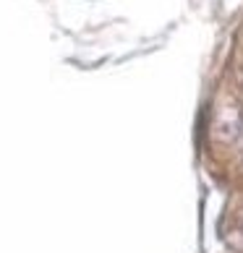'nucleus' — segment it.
Segmentation results:
<instances>
[{
    "instance_id": "nucleus-1",
    "label": "nucleus",
    "mask_w": 243,
    "mask_h": 253,
    "mask_svg": "<svg viewBox=\"0 0 243 253\" xmlns=\"http://www.w3.org/2000/svg\"><path fill=\"white\" fill-rule=\"evenodd\" d=\"M212 136L217 138L220 144H236L243 136V110L236 102H228V105H220L214 112L212 120Z\"/></svg>"
},
{
    "instance_id": "nucleus-2",
    "label": "nucleus",
    "mask_w": 243,
    "mask_h": 253,
    "mask_svg": "<svg viewBox=\"0 0 243 253\" xmlns=\"http://www.w3.org/2000/svg\"><path fill=\"white\" fill-rule=\"evenodd\" d=\"M225 240H228V246H230L233 251L243 253V206H241L236 214H233V227L228 230Z\"/></svg>"
}]
</instances>
